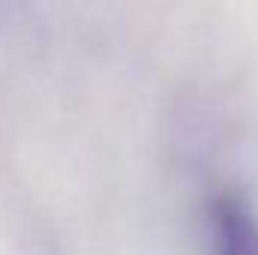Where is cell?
<instances>
[{
	"mask_svg": "<svg viewBox=\"0 0 258 255\" xmlns=\"http://www.w3.org/2000/svg\"><path fill=\"white\" fill-rule=\"evenodd\" d=\"M213 255H258V219L237 192H222L210 204Z\"/></svg>",
	"mask_w": 258,
	"mask_h": 255,
	"instance_id": "obj_1",
	"label": "cell"
}]
</instances>
